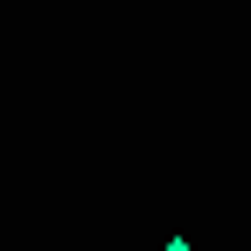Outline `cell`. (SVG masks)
Returning <instances> with one entry per match:
<instances>
[{"label":"cell","mask_w":251,"mask_h":251,"mask_svg":"<svg viewBox=\"0 0 251 251\" xmlns=\"http://www.w3.org/2000/svg\"><path fill=\"white\" fill-rule=\"evenodd\" d=\"M161 251H196V244H188V237H168V244H161Z\"/></svg>","instance_id":"obj_1"}]
</instances>
